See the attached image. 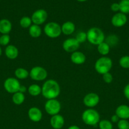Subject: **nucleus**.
Listing matches in <instances>:
<instances>
[{"mask_svg":"<svg viewBox=\"0 0 129 129\" xmlns=\"http://www.w3.org/2000/svg\"><path fill=\"white\" fill-rule=\"evenodd\" d=\"M41 88L42 95L47 100L56 99L60 94V86L54 79H50L45 81Z\"/></svg>","mask_w":129,"mask_h":129,"instance_id":"f257e3e1","label":"nucleus"},{"mask_svg":"<svg viewBox=\"0 0 129 129\" xmlns=\"http://www.w3.org/2000/svg\"><path fill=\"white\" fill-rule=\"evenodd\" d=\"M87 40L94 45H98L105 40V35L101 28L98 27H92L86 32Z\"/></svg>","mask_w":129,"mask_h":129,"instance_id":"f03ea898","label":"nucleus"},{"mask_svg":"<svg viewBox=\"0 0 129 129\" xmlns=\"http://www.w3.org/2000/svg\"><path fill=\"white\" fill-rule=\"evenodd\" d=\"M82 120L83 123L87 125L96 126L98 125L101 120V117L97 110L93 108H88L82 113Z\"/></svg>","mask_w":129,"mask_h":129,"instance_id":"7ed1b4c3","label":"nucleus"},{"mask_svg":"<svg viewBox=\"0 0 129 129\" xmlns=\"http://www.w3.org/2000/svg\"><path fill=\"white\" fill-rule=\"evenodd\" d=\"M113 67V61L111 58L107 56H102L96 60L94 69L98 74L103 75L110 73Z\"/></svg>","mask_w":129,"mask_h":129,"instance_id":"20e7f679","label":"nucleus"},{"mask_svg":"<svg viewBox=\"0 0 129 129\" xmlns=\"http://www.w3.org/2000/svg\"><path fill=\"white\" fill-rule=\"evenodd\" d=\"M44 32L48 37L51 39H56L62 34L61 25L54 21H51L45 25Z\"/></svg>","mask_w":129,"mask_h":129,"instance_id":"39448f33","label":"nucleus"},{"mask_svg":"<svg viewBox=\"0 0 129 129\" xmlns=\"http://www.w3.org/2000/svg\"><path fill=\"white\" fill-rule=\"evenodd\" d=\"M61 109V103L57 99L48 100L44 105V110L51 116L59 114Z\"/></svg>","mask_w":129,"mask_h":129,"instance_id":"423d86ee","label":"nucleus"},{"mask_svg":"<svg viewBox=\"0 0 129 129\" xmlns=\"http://www.w3.org/2000/svg\"><path fill=\"white\" fill-rule=\"evenodd\" d=\"M29 76L35 81H42L48 77V71L45 68L41 66H34L29 72Z\"/></svg>","mask_w":129,"mask_h":129,"instance_id":"0eeeda50","label":"nucleus"},{"mask_svg":"<svg viewBox=\"0 0 129 129\" xmlns=\"http://www.w3.org/2000/svg\"><path fill=\"white\" fill-rule=\"evenodd\" d=\"M3 86L5 89L8 93L14 94V93L19 91L21 84H20L18 79L15 78L10 77V78H7L5 81Z\"/></svg>","mask_w":129,"mask_h":129,"instance_id":"6e6552de","label":"nucleus"},{"mask_svg":"<svg viewBox=\"0 0 129 129\" xmlns=\"http://www.w3.org/2000/svg\"><path fill=\"white\" fill-rule=\"evenodd\" d=\"M30 18L33 24L40 26V25L44 23V22H46L47 20L48 13L43 9H39L33 13Z\"/></svg>","mask_w":129,"mask_h":129,"instance_id":"1a4fd4ad","label":"nucleus"},{"mask_svg":"<svg viewBox=\"0 0 129 129\" xmlns=\"http://www.w3.org/2000/svg\"><path fill=\"white\" fill-rule=\"evenodd\" d=\"M80 44L75 38H68L63 41L62 47L65 52L68 53H73L78 50L80 47Z\"/></svg>","mask_w":129,"mask_h":129,"instance_id":"9d476101","label":"nucleus"},{"mask_svg":"<svg viewBox=\"0 0 129 129\" xmlns=\"http://www.w3.org/2000/svg\"><path fill=\"white\" fill-rule=\"evenodd\" d=\"M100 98L97 93H89L84 96L83 98V103L89 108H93L99 104Z\"/></svg>","mask_w":129,"mask_h":129,"instance_id":"9b49d317","label":"nucleus"},{"mask_svg":"<svg viewBox=\"0 0 129 129\" xmlns=\"http://www.w3.org/2000/svg\"><path fill=\"white\" fill-rule=\"evenodd\" d=\"M127 22V16L122 13H116L112 16L111 23L115 27L120 28L125 25Z\"/></svg>","mask_w":129,"mask_h":129,"instance_id":"f8f14e48","label":"nucleus"},{"mask_svg":"<svg viewBox=\"0 0 129 129\" xmlns=\"http://www.w3.org/2000/svg\"><path fill=\"white\" fill-rule=\"evenodd\" d=\"M28 117L33 122H39L42 118V112L37 107H33L29 109Z\"/></svg>","mask_w":129,"mask_h":129,"instance_id":"ddd939ff","label":"nucleus"},{"mask_svg":"<svg viewBox=\"0 0 129 129\" xmlns=\"http://www.w3.org/2000/svg\"><path fill=\"white\" fill-rule=\"evenodd\" d=\"M70 60L72 63H73L74 64L82 65V64H84L85 62L86 56L83 52L77 50L71 54Z\"/></svg>","mask_w":129,"mask_h":129,"instance_id":"4468645a","label":"nucleus"},{"mask_svg":"<svg viewBox=\"0 0 129 129\" xmlns=\"http://www.w3.org/2000/svg\"><path fill=\"white\" fill-rule=\"evenodd\" d=\"M50 125L54 129H61L64 125V117L58 114L51 116L50 119Z\"/></svg>","mask_w":129,"mask_h":129,"instance_id":"2eb2a0df","label":"nucleus"},{"mask_svg":"<svg viewBox=\"0 0 129 129\" xmlns=\"http://www.w3.org/2000/svg\"><path fill=\"white\" fill-rule=\"evenodd\" d=\"M115 114L120 118V119H128L129 107L126 105H120L116 108Z\"/></svg>","mask_w":129,"mask_h":129,"instance_id":"dca6fc26","label":"nucleus"},{"mask_svg":"<svg viewBox=\"0 0 129 129\" xmlns=\"http://www.w3.org/2000/svg\"><path fill=\"white\" fill-rule=\"evenodd\" d=\"M6 57L11 60L16 59L19 55V50L16 46L13 45H8L6 46L5 50Z\"/></svg>","mask_w":129,"mask_h":129,"instance_id":"f3484780","label":"nucleus"},{"mask_svg":"<svg viewBox=\"0 0 129 129\" xmlns=\"http://www.w3.org/2000/svg\"><path fill=\"white\" fill-rule=\"evenodd\" d=\"M61 28L62 34L65 35H70L74 33L75 30V25L72 21H67L62 24Z\"/></svg>","mask_w":129,"mask_h":129,"instance_id":"a211bd4d","label":"nucleus"},{"mask_svg":"<svg viewBox=\"0 0 129 129\" xmlns=\"http://www.w3.org/2000/svg\"><path fill=\"white\" fill-rule=\"evenodd\" d=\"M12 30V24L8 19L0 20V33L2 35L9 34Z\"/></svg>","mask_w":129,"mask_h":129,"instance_id":"6ab92c4d","label":"nucleus"},{"mask_svg":"<svg viewBox=\"0 0 129 129\" xmlns=\"http://www.w3.org/2000/svg\"><path fill=\"white\" fill-rule=\"evenodd\" d=\"M29 34L32 38H38L41 35L42 29L39 25L32 24L29 28Z\"/></svg>","mask_w":129,"mask_h":129,"instance_id":"aec40b11","label":"nucleus"},{"mask_svg":"<svg viewBox=\"0 0 129 129\" xmlns=\"http://www.w3.org/2000/svg\"><path fill=\"white\" fill-rule=\"evenodd\" d=\"M110 48L111 47L110 45L105 41L97 45V52L102 56H106L108 54H109L110 52Z\"/></svg>","mask_w":129,"mask_h":129,"instance_id":"412c9836","label":"nucleus"},{"mask_svg":"<svg viewBox=\"0 0 129 129\" xmlns=\"http://www.w3.org/2000/svg\"><path fill=\"white\" fill-rule=\"evenodd\" d=\"M28 93L32 96H37L39 94H41L42 88L39 85L37 84H32L29 86L27 89Z\"/></svg>","mask_w":129,"mask_h":129,"instance_id":"4be33fe9","label":"nucleus"},{"mask_svg":"<svg viewBox=\"0 0 129 129\" xmlns=\"http://www.w3.org/2000/svg\"><path fill=\"white\" fill-rule=\"evenodd\" d=\"M11 99H12V102L14 104L16 105H20L25 102V96L24 95V93L18 91L13 94Z\"/></svg>","mask_w":129,"mask_h":129,"instance_id":"5701e85b","label":"nucleus"},{"mask_svg":"<svg viewBox=\"0 0 129 129\" xmlns=\"http://www.w3.org/2000/svg\"><path fill=\"white\" fill-rule=\"evenodd\" d=\"M15 76L18 79H25L29 76V72L25 68H18L15 71Z\"/></svg>","mask_w":129,"mask_h":129,"instance_id":"b1692460","label":"nucleus"},{"mask_svg":"<svg viewBox=\"0 0 129 129\" xmlns=\"http://www.w3.org/2000/svg\"><path fill=\"white\" fill-rule=\"evenodd\" d=\"M19 23H20V26L23 28H29L32 25V21L31 18L25 16H23L20 19Z\"/></svg>","mask_w":129,"mask_h":129,"instance_id":"393cba45","label":"nucleus"},{"mask_svg":"<svg viewBox=\"0 0 129 129\" xmlns=\"http://www.w3.org/2000/svg\"><path fill=\"white\" fill-rule=\"evenodd\" d=\"M119 5L120 12L125 15L129 13V0H121Z\"/></svg>","mask_w":129,"mask_h":129,"instance_id":"a878e982","label":"nucleus"},{"mask_svg":"<svg viewBox=\"0 0 129 129\" xmlns=\"http://www.w3.org/2000/svg\"><path fill=\"white\" fill-rule=\"evenodd\" d=\"M111 47L115 46V45H117V44L118 43L119 39L118 37V36H116L115 34H111V35H109L107 38H106V40H104Z\"/></svg>","mask_w":129,"mask_h":129,"instance_id":"bb28decb","label":"nucleus"},{"mask_svg":"<svg viewBox=\"0 0 129 129\" xmlns=\"http://www.w3.org/2000/svg\"><path fill=\"white\" fill-rule=\"evenodd\" d=\"M99 129H113L112 122L107 119L101 120L98 123Z\"/></svg>","mask_w":129,"mask_h":129,"instance_id":"cd10ccee","label":"nucleus"},{"mask_svg":"<svg viewBox=\"0 0 129 129\" xmlns=\"http://www.w3.org/2000/svg\"><path fill=\"white\" fill-rule=\"evenodd\" d=\"M119 65L123 69H129V55H123L119 59Z\"/></svg>","mask_w":129,"mask_h":129,"instance_id":"c85d7f7f","label":"nucleus"},{"mask_svg":"<svg viewBox=\"0 0 129 129\" xmlns=\"http://www.w3.org/2000/svg\"><path fill=\"white\" fill-rule=\"evenodd\" d=\"M75 39L80 44L83 43L87 40V34L84 31H80L77 34L75 37Z\"/></svg>","mask_w":129,"mask_h":129,"instance_id":"c756f323","label":"nucleus"},{"mask_svg":"<svg viewBox=\"0 0 129 129\" xmlns=\"http://www.w3.org/2000/svg\"><path fill=\"white\" fill-rule=\"evenodd\" d=\"M10 42V37L8 34L2 35L0 37V45L7 46Z\"/></svg>","mask_w":129,"mask_h":129,"instance_id":"7c9ffc66","label":"nucleus"},{"mask_svg":"<svg viewBox=\"0 0 129 129\" xmlns=\"http://www.w3.org/2000/svg\"><path fill=\"white\" fill-rule=\"evenodd\" d=\"M118 129H129V122L127 120L120 119L117 123Z\"/></svg>","mask_w":129,"mask_h":129,"instance_id":"2f4dec72","label":"nucleus"},{"mask_svg":"<svg viewBox=\"0 0 129 129\" xmlns=\"http://www.w3.org/2000/svg\"><path fill=\"white\" fill-rule=\"evenodd\" d=\"M102 80L104 81V83H107V84H110L113 80V75L111 73H107L102 75Z\"/></svg>","mask_w":129,"mask_h":129,"instance_id":"473e14b6","label":"nucleus"},{"mask_svg":"<svg viewBox=\"0 0 129 129\" xmlns=\"http://www.w3.org/2000/svg\"><path fill=\"white\" fill-rule=\"evenodd\" d=\"M111 10L113 12H118V11H120V5H119V3H113L111 5Z\"/></svg>","mask_w":129,"mask_h":129,"instance_id":"72a5a7b5","label":"nucleus"},{"mask_svg":"<svg viewBox=\"0 0 129 129\" xmlns=\"http://www.w3.org/2000/svg\"><path fill=\"white\" fill-rule=\"evenodd\" d=\"M123 94L125 98L129 100V83L126 84L123 89Z\"/></svg>","mask_w":129,"mask_h":129,"instance_id":"f704fd0d","label":"nucleus"},{"mask_svg":"<svg viewBox=\"0 0 129 129\" xmlns=\"http://www.w3.org/2000/svg\"><path fill=\"white\" fill-rule=\"evenodd\" d=\"M120 120V118H119L116 114L113 115L111 117V122H112V123H118Z\"/></svg>","mask_w":129,"mask_h":129,"instance_id":"c9c22d12","label":"nucleus"},{"mask_svg":"<svg viewBox=\"0 0 129 129\" xmlns=\"http://www.w3.org/2000/svg\"><path fill=\"white\" fill-rule=\"evenodd\" d=\"M27 89L26 88V87L24 86L21 85V86H20V90H19V91L21 92V93H25V92L27 91Z\"/></svg>","mask_w":129,"mask_h":129,"instance_id":"e433bc0d","label":"nucleus"},{"mask_svg":"<svg viewBox=\"0 0 129 129\" xmlns=\"http://www.w3.org/2000/svg\"><path fill=\"white\" fill-rule=\"evenodd\" d=\"M68 129H80L78 126L75 125H71L68 127Z\"/></svg>","mask_w":129,"mask_h":129,"instance_id":"4c0bfd02","label":"nucleus"},{"mask_svg":"<svg viewBox=\"0 0 129 129\" xmlns=\"http://www.w3.org/2000/svg\"><path fill=\"white\" fill-rule=\"evenodd\" d=\"M78 2H85V1H87V0H77Z\"/></svg>","mask_w":129,"mask_h":129,"instance_id":"58836bf2","label":"nucleus"},{"mask_svg":"<svg viewBox=\"0 0 129 129\" xmlns=\"http://www.w3.org/2000/svg\"><path fill=\"white\" fill-rule=\"evenodd\" d=\"M1 54H2V49H1V46H0V56L1 55Z\"/></svg>","mask_w":129,"mask_h":129,"instance_id":"ea45409f","label":"nucleus"},{"mask_svg":"<svg viewBox=\"0 0 129 129\" xmlns=\"http://www.w3.org/2000/svg\"><path fill=\"white\" fill-rule=\"evenodd\" d=\"M128 42H129V37H128Z\"/></svg>","mask_w":129,"mask_h":129,"instance_id":"a19ab883","label":"nucleus"}]
</instances>
